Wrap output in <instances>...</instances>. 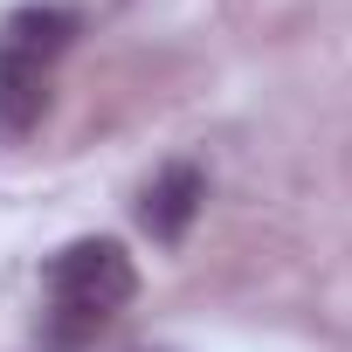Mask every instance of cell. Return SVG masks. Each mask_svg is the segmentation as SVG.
I'll use <instances>...</instances> for the list:
<instances>
[{"label": "cell", "instance_id": "cell-1", "mask_svg": "<svg viewBox=\"0 0 352 352\" xmlns=\"http://www.w3.org/2000/svg\"><path fill=\"white\" fill-rule=\"evenodd\" d=\"M42 283H49L56 311H76V318H97V324H104L118 304L138 297V270H131L124 242H111V235H90V242L56 249L49 270H42Z\"/></svg>", "mask_w": 352, "mask_h": 352}, {"label": "cell", "instance_id": "cell-2", "mask_svg": "<svg viewBox=\"0 0 352 352\" xmlns=\"http://www.w3.org/2000/svg\"><path fill=\"white\" fill-rule=\"evenodd\" d=\"M201 201H208V173L194 166V159H173V166H159L152 173V187L138 194V228L152 235V242H187V228H194V214H201Z\"/></svg>", "mask_w": 352, "mask_h": 352}, {"label": "cell", "instance_id": "cell-3", "mask_svg": "<svg viewBox=\"0 0 352 352\" xmlns=\"http://www.w3.org/2000/svg\"><path fill=\"white\" fill-rule=\"evenodd\" d=\"M49 111V69L14 56V49H0V131L8 138H28Z\"/></svg>", "mask_w": 352, "mask_h": 352}, {"label": "cell", "instance_id": "cell-4", "mask_svg": "<svg viewBox=\"0 0 352 352\" xmlns=\"http://www.w3.org/2000/svg\"><path fill=\"white\" fill-rule=\"evenodd\" d=\"M76 14L69 8H14L8 21H0V49H14V56H28V63H56L69 42H76Z\"/></svg>", "mask_w": 352, "mask_h": 352}]
</instances>
